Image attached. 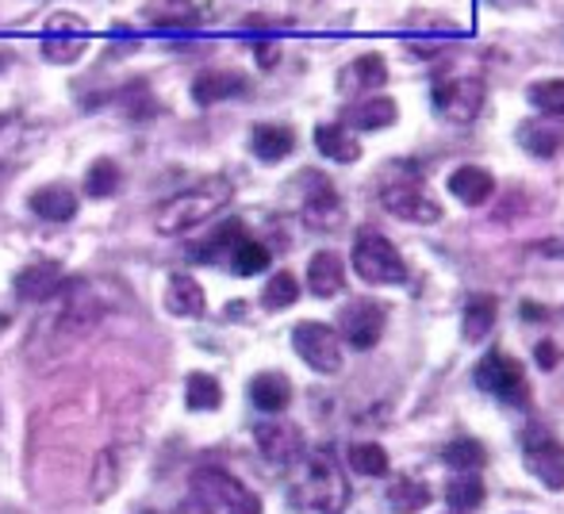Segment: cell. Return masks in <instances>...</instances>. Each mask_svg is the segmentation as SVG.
<instances>
[{"instance_id":"cell-1","label":"cell","mask_w":564,"mask_h":514,"mask_svg":"<svg viewBox=\"0 0 564 514\" xmlns=\"http://www.w3.org/2000/svg\"><path fill=\"white\" fill-rule=\"evenodd\" d=\"M46 304L51 307L43 311V319H35V327H31V335H28V346H23L35 365L74 350L82 338L93 335V327H97L108 311L105 299L93 292L89 281H66V288L54 299H46Z\"/></svg>"},{"instance_id":"cell-2","label":"cell","mask_w":564,"mask_h":514,"mask_svg":"<svg viewBox=\"0 0 564 514\" xmlns=\"http://www.w3.org/2000/svg\"><path fill=\"white\" fill-rule=\"evenodd\" d=\"M300 469L292 477V503L300 514H346L349 484L341 477L338 461L330 453L300 457Z\"/></svg>"},{"instance_id":"cell-3","label":"cell","mask_w":564,"mask_h":514,"mask_svg":"<svg viewBox=\"0 0 564 514\" xmlns=\"http://www.w3.org/2000/svg\"><path fill=\"white\" fill-rule=\"evenodd\" d=\"M227 204H230V181L208 177V181H200V185L177 193L173 200H165L162 208H158L154 227L162 234H188V231H196V227L208 223L216 211H224Z\"/></svg>"},{"instance_id":"cell-4","label":"cell","mask_w":564,"mask_h":514,"mask_svg":"<svg viewBox=\"0 0 564 514\" xmlns=\"http://www.w3.org/2000/svg\"><path fill=\"white\" fill-rule=\"evenodd\" d=\"M193 514H261V503L230 472L200 469L193 477Z\"/></svg>"},{"instance_id":"cell-5","label":"cell","mask_w":564,"mask_h":514,"mask_svg":"<svg viewBox=\"0 0 564 514\" xmlns=\"http://www.w3.org/2000/svg\"><path fill=\"white\" fill-rule=\"evenodd\" d=\"M354 269L365 284H403L408 281V261L380 231H361L354 242Z\"/></svg>"},{"instance_id":"cell-6","label":"cell","mask_w":564,"mask_h":514,"mask_svg":"<svg viewBox=\"0 0 564 514\" xmlns=\"http://www.w3.org/2000/svg\"><path fill=\"white\" fill-rule=\"evenodd\" d=\"M292 346H296L300 361L312 365L315 373L335 376L341 369V335L335 327H327V322H296Z\"/></svg>"},{"instance_id":"cell-7","label":"cell","mask_w":564,"mask_h":514,"mask_svg":"<svg viewBox=\"0 0 564 514\" xmlns=\"http://www.w3.org/2000/svg\"><path fill=\"white\" fill-rule=\"evenodd\" d=\"M522 464L550 492H564V446L550 430H530L522 441Z\"/></svg>"},{"instance_id":"cell-8","label":"cell","mask_w":564,"mask_h":514,"mask_svg":"<svg viewBox=\"0 0 564 514\" xmlns=\"http://www.w3.org/2000/svg\"><path fill=\"white\" fill-rule=\"evenodd\" d=\"M388 311L377 299H349L338 311V335L346 338L354 350H372L384 335Z\"/></svg>"},{"instance_id":"cell-9","label":"cell","mask_w":564,"mask_h":514,"mask_svg":"<svg viewBox=\"0 0 564 514\" xmlns=\"http://www.w3.org/2000/svg\"><path fill=\"white\" fill-rule=\"evenodd\" d=\"M434 108L449 123H473L484 108V81L480 77H446L434 85Z\"/></svg>"},{"instance_id":"cell-10","label":"cell","mask_w":564,"mask_h":514,"mask_svg":"<svg viewBox=\"0 0 564 514\" xmlns=\"http://www.w3.org/2000/svg\"><path fill=\"white\" fill-rule=\"evenodd\" d=\"M476 387L496 400L507 403H522L527 400V376H522V365L507 353H488V358L476 365Z\"/></svg>"},{"instance_id":"cell-11","label":"cell","mask_w":564,"mask_h":514,"mask_svg":"<svg viewBox=\"0 0 564 514\" xmlns=\"http://www.w3.org/2000/svg\"><path fill=\"white\" fill-rule=\"evenodd\" d=\"M304 177V185H307V193H304V223L307 227H315V231H338L341 227V219H346V208H341V196H338V188L330 185L323 173H300Z\"/></svg>"},{"instance_id":"cell-12","label":"cell","mask_w":564,"mask_h":514,"mask_svg":"<svg viewBox=\"0 0 564 514\" xmlns=\"http://www.w3.org/2000/svg\"><path fill=\"white\" fill-rule=\"evenodd\" d=\"M85 46H89V28H85V20L66 15V12L46 20V28H43L46 62H54V66H69V62L82 58Z\"/></svg>"},{"instance_id":"cell-13","label":"cell","mask_w":564,"mask_h":514,"mask_svg":"<svg viewBox=\"0 0 564 514\" xmlns=\"http://www.w3.org/2000/svg\"><path fill=\"white\" fill-rule=\"evenodd\" d=\"M380 204H384L388 211H392L395 219H403V223H419V227H431L442 219V204L434 200L431 193H423V188L415 185V181H403V185H388L384 193H380Z\"/></svg>"},{"instance_id":"cell-14","label":"cell","mask_w":564,"mask_h":514,"mask_svg":"<svg viewBox=\"0 0 564 514\" xmlns=\"http://www.w3.org/2000/svg\"><path fill=\"white\" fill-rule=\"evenodd\" d=\"M253 441H258L261 457H265L269 464H281V469L296 464L300 453H304V434H300L296 423H284V418L258 423L253 426Z\"/></svg>"},{"instance_id":"cell-15","label":"cell","mask_w":564,"mask_h":514,"mask_svg":"<svg viewBox=\"0 0 564 514\" xmlns=\"http://www.w3.org/2000/svg\"><path fill=\"white\" fill-rule=\"evenodd\" d=\"M62 288H66V276L54 261H39V265L20 269V276H15V296L28 299V304H46Z\"/></svg>"},{"instance_id":"cell-16","label":"cell","mask_w":564,"mask_h":514,"mask_svg":"<svg viewBox=\"0 0 564 514\" xmlns=\"http://www.w3.org/2000/svg\"><path fill=\"white\" fill-rule=\"evenodd\" d=\"M165 311L177 315V319H200V315L208 311L200 281L188 273L170 276V284H165Z\"/></svg>"},{"instance_id":"cell-17","label":"cell","mask_w":564,"mask_h":514,"mask_svg":"<svg viewBox=\"0 0 564 514\" xmlns=\"http://www.w3.org/2000/svg\"><path fill=\"white\" fill-rule=\"evenodd\" d=\"M449 193L457 196L460 204H468V208H480V204H488L491 193H496V177H491L488 169H480V165H460L449 177Z\"/></svg>"},{"instance_id":"cell-18","label":"cell","mask_w":564,"mask_h":514,"mask_svg":"<svg viewBox=\"0 0 564 514\" xmlns=\"http://www.w3.org/2000/svg\"><path fill=\"white\" fill-rule=\"evenodd\" d=\"M307 288H312L319 299L338 296V292L346 288V261H341L338 254H330V250L315 254L312 261H307Z\"/></svg>"},{"instance_id":"cell-19","label":"cell","mask_w":564,"mask_h":514,"mask_svg":"<svg viewBox=\"0 0 564 514\" xmlns=\"http://www.w3.org/2000/svg\"><path fill=\"white\" fill-rule=\"evenodd\" d=\"M246 92V77L235 74V69H208V74L196 77L193 85V100L196 105H219V100H230V97H242Z\"/></svg>"},{"instance_id":"cell-20","label":"cell","mask_w":564,"mask_h":514,"mask_svg":"<svg viewBox=\"0 0 564 514\" xmlns=\"http://www.w3.org/2000/svg\"><path fill=\"white\" fill-rule=\"evenodd\" d=\"M31 211L39 219H51V223H66L77 216V193L69 185H46L31 193Z\"/></svg>"},{"instance_id":"cell-21","label":"cell","mask_w":564,"mask_h":514,"mask_svg":"<svg viewBox=\"0 0 564 514\" xmlns=\"http://www.w3.org/2000/svg\"><path fill=\"white\" fill-rule=\"evenodd\" d=\"M292 146H296V134L289 128H281V123H258V128L250 131V150L269 165L284 162V157L292 154Z\"/></svg>"},{"instance_id":"cell-22","label":"cell","mask_w":564,"mask_h":514,"mask_svg":"<svg viewBox=\"0 0 564 514\" xmlns=\"http://www.w3.org/2000/svg\"><path fill=\"white\" fill-rule=\"evenodd\" d=\"M250 400H253V407L265 411V415H276V411H284V407H289V400H292L289 376H281V373L253 376V381H250Z\"/></svg>"},{"instance_id":"cell-23","label":"cell","mask_w":564,"mask_h":514,"mask_svg":"<svg viewBox=\"0 0 564 514\" xmlns=\"http://www.w3.org/2000/svg\"><path fill=\"white\" fill-rule=\"evenodd\" d=\"M395 100H388V97H372V100H361V105H354L346 112V123L349 128H357V131H384V128H392L395 123Z\"/></svg>"},{"instance_id":"cell-24","label":"cell","mask_w":564,"mask_h":514,"mask_svg":"<svg viewBox=\"0 0 564 514\" xmlns=\"http://www.w3.org/2000/svg\"><path fill=\"white\" fill-rule=\"evenodd\" d=\"M315 146L323 150V157L341 162V165L361 157V146H357V139L346 131V123H323V128H315Z\"/></svg>"},{"instance_id":"cell-25","label":"cell","mask_w":564,"mask_h":514,"mask_svg":"<svg viewBox=\"0 0 564 514\" xmlns=\"http://www.w3.org/2000/svg\"><path fill=\"white\" fill-rule=\"evenodd\" d=\"M242 239H246V227L238 223V219H227V223L216 227V231H212L208 239L196 242L193 258L196 261H224V258H230V250H235Z\"/></svg>"},{"instance_id":"cell-26","label":"cell","mask_w":564,"mask_h":514,"mask_svg":"<svg viewBox=\"0 0 564 514\" xmlns=\"http://www.w3.org/2000/svg\"><path fill=\"white\" fill-rule=\"evenodd\" d=\"M446 503L457 514H473L484 503V480L476 472H460L446 484Z\"/></svg>"},{"instance_id":"cell-27","label":"cell","mask_w":564,"mask_h":514,"mask_svg":"<svg viewBox=\"0 0 564 514\" xmlns=\"http://www.w3.org/2000/svg\"><path fill=\"white\" fill-rule=\"evenodd\" d=\"M519 134H522V142H527L530 154H538V157H553V154H557V146H561V139H564L561 123L550 120V116H542V120H530Z\"/></svg>"},{"instance_id":"cell-28","label":"cell","mask_w":564,"mask_h":514,"mask_svg":"<svg viewBox=\"0 0 564 514\" xmlns=\"http://www.w3.org/2000/svg\"><path fill=\"white\" fill-rule=\"evenodd\" d=\"M147 20L154 23V28H193L196 8H193V0H150Z\"/></svg>"},{"instance_id":"cell-29","label":"cell","mask_w":564,"mask_h":514,"mask_svg":"<svg viewBox=\"0 0 564 514\" xmlns=\"http://www.w3.org/2000/svg\"><path fill=\"white\" fill-rule=\"evenodd\" d=\"M388 503H392L400 514H415V511H423L426 503H431V488H426L423 480H415V477H403V480H395V484L388 488Z\"/></svg>"},{"instance_id":"cell-30","label":"cell","mask_w":564,"mask_h":514,"mask_svg":"<svg viewBox=\"0 0 564 514\" xmlns=\"http://www.w3.org/2000/svg\"><path fill=\"white\" fill-rule=\"evenodd\" d=\"M496 327V299L491 296H473L465 307V338L468 342H484L488 330Z\"/></svg>"},{"instance_id":"cell-31","label":"cell","mask_w":564,"mask_h":514,"mask_svg":"<svg viewBox=\"0 0 564 514\" xmlns=\"http://www.w3.org/2000/svg\"><path fill=\"white\" fill-rule=\"evenodd\" d=\"M185 403L193 411H216L224 403V387L212 373H193L185 381Z\"/></svg>"},{"instance_id":"cell-32","label":"cell","mask_w":564,"mask_h":514,"mask_svg":"<svg viewBox=\"0 0 564 514\" xmlns=\"http://www.w3.org/2000/svg\"><path fill=\"white\" fill-rule=\"evenodd\" d=\"M227 261H230V269H235L238 276H253V273H265V269H269V250L261 247L258 239H250V234H246V239L230 250Z\"/></svg>"},{"instance_id":"cell-33","label":"cell","mask_w":564,"mask_h":514,"mask_svg":"<svg viewBox=\"0 0 564 514\" xmlns=\"http://www.w3.org/2000/svg\"><path fill=\"white\" fill-rule=\"evenodd\" d=\"M384 77H388L384 58L365 54V58H357L354 66H349V74H341V85H346V89H372V85H384Z\"/></svg>"},{"instance_id":"cell-34","label":"cell","mask_w":564,"mask_h":514,"mask_svg":"<svg viewBox=\"0 0 564 514\" xmlns=\"http://www.w3.org/2000/svg\"><path fill=\"white\" fill-rule=\"evenodd\" d=\"M261 299H265L269 311H284V307H292L300 299V281L284 269V273H273L265 284V292H261Z\"/></svg>"},{"instance_id":"cell-35","label":"cell","mask_w":564,"mask_h":514,"mask_svg":"<svg viewBox=\"0 0 564 514\" xmlns=\"http://www.w3.org/2000/svg\"><path fill=\"white\" fill-rule=\"evenodd\" d=\"M119 188V165L112 157H100V162L89 165V173H85V193L97 196V200H105V196H112Z\"/></svg>"},{"instance_id":"cell-36","label":"cell","mask_w":564,"mask_h":514,"mask_svg":"<svg viewBox=\"0 0 564 514\" xmlns=\"http://www.w3.org/2000/svg\"><path fill=\"white\" fill-rule=\"evenodd\" d=\"M349 469L361 472V477H384L388 472V453L377 441H361V446L349 449Z\"/></svg>"},{"instance_id":"cell-37","label":"cell","mask_w":564,"mask_h":514,"mask_svg":"<svg viewBox=\"0 0 564 514\" xmlns=\"http://www.w3.org/2000/svg\"><path fill=\"white\" fill-rule=\"evenodd\" d=\"M484 461H488V453H484V446L476 438H457L446 446V464H453V469H460V472H476Z\"/></svg>"},{"instance_id":"cell-38","label":"cell","mask_w":564,"mask_h":514,"mask_svg":"<svg viewBox=\"0 0 564 514\" xmlns=\"http://www.w3.org/2000/svg\"><path fill=\"white\" fill-rule=\"evenodd\" d=\"M530 105L542 116H550V120L564 116V81H538L534 89H530Z\"/></svg>"},{"instance_id":"cell-39","label":"cell","mask_w":564,"mask_h":514,"mask_svg":"<svg viewBox=\"0 0 564 514\" xmlns=\"http://www.w3.org/2000/svg\"><path fill=\"white\" fill-rule=\"evenodd\" d=\"M538 365H542V369H553V365H557V350H553L550 342L538 346Z\"/></svg>"},{"instance_id":"cell-40","label":"cell","mask_w":564,"mask_h":514,"mask_svg":"<svg viewBox=\"0 0 564 514\" xmlns=\"http://www.w3.org/2000/svg\"><path fill=\"white\" fill-rule=\"evenodd\" d=\"M522 315H527V319H545V311H542V307H534V304H522Z\"/></svg>"},{"instance_id":"cell-41","label":"cell","mask_w":564,"mask_h":514,"mask_svg":"<svg viewBox=\"0 0 564 514\" xmlns=\"http://www.w3.org/2000/svg\"><path fill=\"white\" fill-rule=\"evenodd\" d=\"M542 254H564V242H545Z\"/></svg>"},{"instance_id":"cell-42","label":"cell","mask_w":564,"mask_h":514,"mask_svg":"<svg viewBox=\"0 0 564 514\" xmlns=\"http://www.w3.org/2000/svg\"><path fill=\"white\" fill-rule=\"evenodd\" d=\"M491 4H499V8H519V4H527V0H491Z\"/></svg>"},{"instance_id":"cell-43","label":"cell","mask_w":564,"mask_h":514,"mask_svg":"<svg viewBox=\"0 0 564 514\" xmlns=\"http://www.w3.org/2000/svg\"><path fill=\"white\" fill-rule=\"evenodd\" d=\"M0 173H4V169H0Z\"/></svg>"}]
</instances>
